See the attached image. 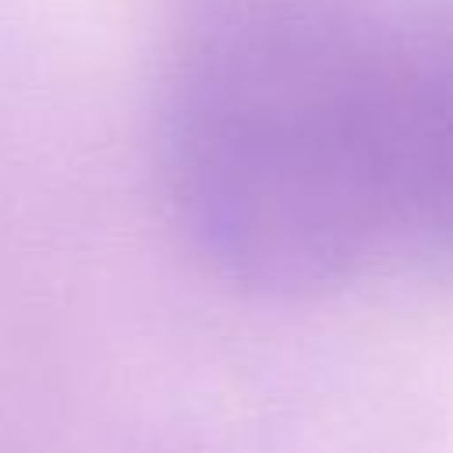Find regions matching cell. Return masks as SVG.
<instances>
[{
  "mask_svg": "<svg viewBox=\"0 0 453 453\" xmlns=\"http://www.w3.org/2000/svg\"><path fill=\"white\" fill-rule=\"evenodd\" d=\"M159 142L241 283L453 255V0H173Z\"/></svg>",
  "mask_w": 453,
  "mask_h": 453,
  "instance_id": "obj_1",
  "label": "cell"
}]
</instances>
